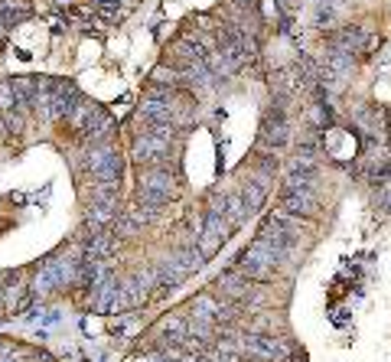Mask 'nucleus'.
Returning <instances> with one entry per match:
<instances>
[{"instance_id":"5","label":"nucleus","mask_w":391,"mask_h":362,"mask_svg":"<svg viewBox=\"0 0 391 362\" xmlns=\"http://www.w3.org/2000/svg\"><path fill=\"white\" fill-rule=\"evenodd\" d=\"M219 284H222V291L229 297H245L248 294V278H241V274H225Z\"/></svg>"},{"instance_id":"3","label":"nucleus","mask_w":391,"mask_h":362,"mask_svg":"<svg viewBox=\"0 0 391 362\" xmlns=\"http://www.w3.org/2000/svg\"><path fill=\"white\" fill-rule=\"evenodd\" d=\"M284 209L287 212H313L316 196L310 186H284Z\"/></svg>"},{"instance_id":"2","label":"nucleus","mask_w":391,"mask_h":362,"mask_svg":"<svg viewBox=\"0 0 391 362\" xmlns=\"http://www.w3.org/2000/svg\"><path fill=\"white\" fill-rule=\"evenodd\" d=\"M140 193H150V196H157V200L167 202L170 196H173V177L160 167L144 170V177H140Z\"/></svg>"},{"instance_id":"1","label":"nucleus","mask_w":391,"mask_h":362,"mask_svg":"<svg viewBox=\"0 0 391 362\" xmlns=\"http://www.w3.org/2000/svg\"><path fill=\"white\" fill-rule=\"evenodd\" d=\"M229 219L222 216V212H215V209H209V216H206V229H202V239H199V252L209 254L215 252V248L225 242V232H229Z\"/></svg>"},{"instance_id":"4","label":"nucleus","mask_w":391,"mask_h":362,"mask_svg":"<svg viewBox=\"0 0 391 362\" xmlns=\"http://www.w3.org/2000/svg\"><path fill=\"white\" fill-rule=\"evenodd\" d=\"M261 140H264V144H274V147H281L287 140V121H284L281 111L264 121V128H261Z\"/></svg>"}]
</instances>
